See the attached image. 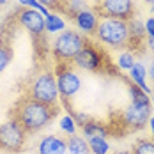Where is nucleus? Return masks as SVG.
Masks as SVG:
<instances>
[{"label": "nucleus", "instance_id": "8", "mask_svg": "<svg viewBox=\"0 0 154 154\" xmlns=\"http://www.w3.org/2000/svg\"><path fill=\"white\" fill-rule=\"evenodd\" d=\"M97 14L99 18H115L128 21L135 16L133 0H97Z\"/></svg>", "mask_w": 154, "mask_h": 154}, {"label": "nucleus", "instance_id": "6", "mask_svg": "<svg viewBox=\"0 0 154 154\" xmlns=\"http://www.w3.org/2000/svg\"><path fill=\"white\" fill-rule=\"evenodd\" d=\"M27 138V131L16 122L14 119H9L7 122L0 124V149L5 152H21Z\"/></svg>", "mask_w": 154, "mask_h": 154}, {"label": "nucleus", "instance_id": "19", "mask_svg": "<svg viewBox=\"0 0 154 154\" xmlns=\"http://www.w3.org/2000/svg\"><path fill=\"white\" fill-rule=\"evenodd\" d=\"M59 126H60V131L62 133H66L67 137H73V135H76L78 133V124H76L75 117H73L71 113L62 115L60 119H59Z\"/></svg>", "mask_w": 154, "mask_h": 154}, {"label": "nucleus", "instance_id": "28", "mask_svg": "<svg viewBox=\"0 0 154 154\" xmlns=\"http://www.w3.org/2000/svg\"><path fill=\"white\" fill-rule=\"evenodd\" d=\"M143 25H145V34H147V37H154V16H149V18L143 21Z\"/></svg>", "mask_w": 154, "mask_h": 154}, {"label": "nucleus", "instance_id": "13", "mask_svg": "<svg viewBox=\"0 0 154 154\" xmlns=\"http://www.w3.org/2000/svg\"><path fill=\"white\" fill-rule=\"evenodd\" d=\"M128 73H129V78H131V83H135L145 94H152V89L147 85V67L142 62H135V66Z\"/></svg>", "mask_w": 154, "mask_h": 154}, {"label": "nucleus", "instance_id": "5", "mask_svg": "<svg viewBox=\"0 0 154 154\" xmlns=\"http://www.w3.org/2000/svg\"><path fill=\"white\" fill-rule=\"evenodd\" d=\"M55 78H57V89H59V96H60L62 101H69L82 89V78L75 71L73 64L57 62Z\"/></svg>", "mask_w": 154, "mask_h": 154}, {"label": "nucleus", "instance_id": "30", "mask_svg": "<svg viewBox=\"0 0 154 154\" xmlns=\"http://www.w3.org/2000/svg\"><path fill=\"white\" fill-rule=\"evenodd\" d=\"M145 43H147V48H149L151 51H154V37H147Z\"/></svg>", "mask_w": 154, "mask_h": 154}, {"label": "nucleus", "instance_id": "2", "mask_svg": "<svg viewBox=\"0 0 154 154\" xmlns=\"http://www.w3.org/2000/svg\"><path fill=\"white\" fill-rule=\"evenodd\" d=\"M94 37L108 48L113 50H124L129 46V30L128 21L115 20V18H101L99 25L96 29Z\"/></svg>", "mask_w": 154, "mask_h": 154}, {"label": "nucleus", "instance_id": "4", "mask_svg": "<svg viewBox=\"0 0 154 154\" xmlns=\"http://www.w3.org/2000/svg\"><path fill=\"white\" fill-rule=\"evenodd\" d=\"M85 43H87L85 35H82L75 29H66L64 32H60L55 37L53 46H51L55 60L71 64V62L75 60V57L80 53V50L85 46Z\"/></svg>", "mask_w": 154, "mask_h": 154}, {"label": "nucleus", "instance_id": "3", "mask_svg": "<svg viewBox=\"0 0 154 154\" xmlns=\"http://www.w3.org/2000/svg\"><path fill=\"white\" fill-rule=\"evenodd\" d=\"M34 101H39V103H45L50 106H59V89H57V78L53 71H41L37 73L35 78L30 82V87H29V96Z\"/></svg>", "mask_w": 154, "mask_h": 154}, {"label": "nucleus", "instance_id": "15", "mask_svg": "<svg viewBox=\"0 0 154 154\" xmlns=\"http://www.w3.org/2000/svg\"><path fill=\"white\" fill-rule=\"evenodd\" d=\"M82 135L83 138H94V137H108V128L103 122H97V121H89L82 126Z\"/></svg>", "mask_w": 154, "mask_h": 154}, {"label": "nucleus", "instance_id": "36", "mask_svg": "<svg viewBox=\"0 0 154 154\" xmlns=\"http://www.w3.org/2000/svg\"><path fill=\"white\" fill-rule=\"evenodd\" d=\"M151 13H154V5H152V7H151Z\"/></svg>", "mask_w": 154, "mask_h": 154}, {"label": "nucleus", "instance_id": "33", "mask_svg": "<svg viewBox=\"0 0 154 154\" xmlns=\"http://www.w3.org/2000/svg\"><path fill=\"white\" fill-rule=\"evenodd\" d=\"M149 101H151V105H154V92L149 94Z\"/></svg>", "mask_w": 154, "mask_h": 154}, {"label": "nucleus", "instance_id": "26", "mask_svg": "<svg viewBox=\"0 0 154 154\" xmlns=\"http://www.w3.org/2000/svg\"><path fill=\"white\" fill-rule=\"evenodd\" d=\"M41 5H45L48 9H60L64 11V0H37Z\"/></svg>", "mask_w": 154, "mask_h": 154}, {"label": "nucleus", "instance_id": "24", "mask_svg": "<svg viewBox=\"0 0 154 154\" xmlns=\"http://www.w3.org/2000/svg\"><path fill=\"white\" fill-rule=\"evenodd\" d=\"M83 7H87L85 0H66V2H64V11L69 16H73L76 11L83 9Z\"/></svg>", "mask_w": 154, "mask_h": 154}, {"label": "nucleus", "instance_id": "21", "mask_svg": "<svg viewBox=\"0 0 154 154\" xmlns=\"http://www.w3.org/2000/svg\"><path fill=\"white\" fill-rule=\"evenodd\" d=\"M131 152L133 154H154V140L142 138L138 142H135Z\"/></svg>", "mask_w": 154, "mask_h": 154}, {"label": "nucleus", "instance_id": "20", "mask_svg": "<svg viewBox=\"0 0 154 154\" xmlns=\"http://www.w3.org/2000/svg\"><path fill=\"white\" fill-rule=\"evenodd\" d=\"M135 55H133V51L131 50H122L121 51V55L117 57V67L121 69V71H129L133 66H135Z\"/></svg>", "mask_w": 154, "mask_h": 154}, {"label": "nucleus", "instance_id": "9", "mask_svg": "<svg viewBox=\"0 0 154 154\" xmlns=\"http://www.w3.org/2000/svg\"><path fill=\"white\" fill-rule=\"evenodd\" d=\"M71 64L83 71L97 73V71L105 69V53L101 50H97L92 43H85V46L80 50V53L75 57V60Z\"/></svg>", "mask_w": 154, "mask_h": 154}, {"label": "nucleus", "instance_id": "10", "mask_svg": "<svg viewBox=\"0 0 154 154\" xmlns=\"http://www.w3.org/2000/svg\"><path fill=\"white\" fill-rule=\"evenodd\" d=\"M16 21L20 27H23L25 30L32 34L34 37H39L46 32L45 27V16L41 13H37L35 9H27V7H21L18 13H16Z\"/></svg>", "mask_w": 154, "mask_h": 154}, {"label": "nucleus", "instance_id": "14", "mask_svg": "<svg viewBox=\"0 0 154 154\" xmlns=\"http://www.w3.org/2000/svg\"><path fill=\"white\" fill-rule=\"evenodd\" d=\"M128 30H129V46H131L133 43L142 45V43L147 39L145 25H143V21H142L140 18H137V16H133V18L128 20Z\"/></svg>", "mask_w": 154, "mask_h": 154}, {"label": "nucleus", "instance_id": "23", "mask_svg": "<svg viewBox=\"0 0 154 154\" xmlns=\"http://www.w3.org/2000/svg\"><path fill=\"white\" fill-rule=\"evenodd\" d=\"M16 2H18V4L21 5V7H27V9H35L37 13H41V14L45 16V18H46V16L50 14V13H51V11H50L48 7L41 5V4H39L37 0H16Z\"/></svg>", "mask_w": 154, "mask_h": 154}, {"label": "nucleus", "instance_id": "35", "mask_svg": "<svg viewBox=\"0 0 154 154\" xmlns=\"http://www.w3.org/2000/svg\"><path fill=\"white\" fill-rule=\"evenodd\" d=\"M117 154H133L131 151H121V152H117Z\"/></svg>", "mask_w": 154, "mask_h": 154}, {"label": "nucleus", "instance_id": "25", "mask_svg": "<svg viewBox=\"0 0 154 154\" xmlns=\"http://www.w3.org/2000/svg\"><path fill=\"white\" fill-rule=\"evenodd\" d=\"M128 92H129L133 101H149V94H145L142 89H138L135 83H129L128 85Z\"/></svg>", "mask_w": 154, "mask_h": 154}, {"label": "nucleus", "instance_id": "22", "mask_svg": "<svg viewBox=\"0 0 154 154\" xmlns=\"http://www.w3.org/2000/svg\"><path fill=\"white\" fill-rule=\"evenodd\" d=\"M11 59H13L11 46H9L7 43H2V41H0V73H4V69L9 66Z\"/></svg>", "mask_w": 154, "mask_h": 154}, {"label": "nucleus", "instance_id": "12", "mask_svg": "<svg viewBox=\"0 0 154 154\" xmlns=\"http://www.w3.org/2000/svg\"><path fill=\"white\" fill-rule=\"evenodd\" d=\"M37 154H67V142L59 135H46L37 143Z\"/></svg>", "mask_w": 154, "mask_h": 154}, {"label": "nucleus", "instance_id": "7", "mask_svg": "<svg viewBox=\"0 0 154 154\" xmlns=\"http://www.w3.org/2000/svg\"><path fill=\"white\" fill-rule=\"evenodd\" d=\"M151 115H152L151 101H131L124 110L122 121L128 129H143Z\"/></svg>", "mask_w": 154, "mask_h": 154}, {"label": "nucleus", "instance_id": "34", "mask_svg": "<svg viewBox=\"0 0 154 154\" xmlns=\"http://www.w3.org/2000/svg\"><path fill=\"white\" fill-rule=\"evenodd\" d=\"M142 2H145V4H149L151 7H152V5H154V0H142Z\"/></svg>", "mask_w": 154, "mask_h": 154}, {"label": "nucleus", "instance_id": "32", "mask_svg": "<svg viewBox=\"0 0 154 154\" xmlns=\"http://www.w3.org/2000/svg\"><path fill=\"white\" fill-rule=\"evenodd\" d=\"M9 4V0H0V7H4V5H7Z\"/></svg>", "mask_w": 154, "mask_h": 154}, {"label": "nucleus", "instance_id": "31", "mask_svg": "<svg viewBox=\"0 0 154 154\" xmlns=\"http://www.w3.org/2000/svg\"><path fill=\"white\" fill-rule=\"evenodd\" d=\"M149 128H151V133H152V137H154V115H151V117H149Z\"/></svg>", "mask_w": 154, "mask_h": 154}, {"label": "nucleus", "instance_id": "27", "mask_svg": "<svg viewBox=\"0 0 154 154\" xmlns=\"http://www.w3.org/2000/svg\"><path fill=\"white\" fill-rule=\"evenodd\" d=\"M71 115L75 117V121H76V124L80 126V128H82V126H83L85 122H89V121H91V117H89L87 113H80V112H71Z\"/></svg>", "mask_w": 154, "mask_h": 154}, {"label": "nucleus", "instance_id": "17", "mask_svg": "<svg viewBox=\"0 0 154 154\" xmlns=\"http://www.w3.org/2000/svg\"><path fill=\"white\" fill-rule=\"evenodd\" d=\"M66 142H67V154H91L87 140L80 135H73Z\"/></svg>", "mask_w": 154, "mask_h": 154}, {"label": "nucleus", "instance_id": "1", "mask_svg": "<svg viewBox=\"0 0 154 154\" xmlns=\"http://www.w3.org/2000/svg\"><path fill=\"white\" fill-rule=\"evenodd\" d=\"M57 112L59 106H50L25 96L14 105L11 119H14L27 133H37L57 117Z\"/></svg>", "mask_w": 154, "mask_h": 154}, {"label": "nucleus", "instance_id": "11", "mask_svg": "<svg viewBox=\"0 0 154 154\" xmlns=\"http://www.w3.org/2000/svg\"><path fill=\"white\" fill-rule=\"evenodd\" d=\"M71 18H73V23H75L76 30L80 32L82 35H94L97 25H99V20H101L99 14H97V11H94L91 7L80 9V11H76Z\"/></svg>", "mask_w": 154, "mask_h": 154}, {"label": "nucleus", "instance_id": "16", "mask_svg": "<svg viewBox=\"0 0 154 154\" xmlns=\"http://www.w3.org/2000/svg\"><path fill=\"white\" fill-rule=\"evenodd\" d=\"M45 27H46L48 34H60L67 29V23L59 13H50L45 18Z\"/></svg>", "mask_w": 154, "mask_h": 154}, {"label": "nucleus", "instance_id": "18", "mask_svg": "<svg viewBox=\"0 0 154 154\" xmlns=\"http://www.w3.org/2000/svg\"><path fill=\"white\" fill-rule=\"evenodd\" d=\"M91 154H108L110 152V143L105 137H94L87 140Z\"/></svg>", "mask_w": 154, "mask_h": 154}, {"label": "nucleus", "instance_id": "29", "mask_svg": "<svg viewBox=\"0 0 154 154\" xmlns=\"http://www.w3.org/2000/svg\"><path fill=\"white\" fill-rule=\"evenodd\" d=\"M147 76H149V80L154 83V60L151 62V66L147 67Z\"/></svg>", "mask_w": 154, "mask_h": 154}]
</instances>
